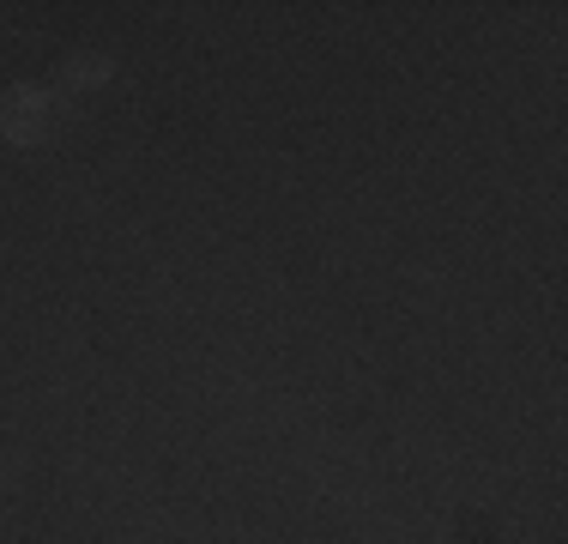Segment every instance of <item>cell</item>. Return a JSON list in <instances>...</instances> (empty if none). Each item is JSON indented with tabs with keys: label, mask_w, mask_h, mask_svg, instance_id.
<instances>
[{
	"label": "cell",
	"mask_w": 568,
	"mask_h": 544,
	"mask_svg": "<svg viewBox=\"0 0 568 544\" xmlns=\"http://www.w3.org/2000/svg\"><path fill=\"white\" fill-rule=\"evenodd\" d=\"M55 121H61V98L49 85H12L7 98H0V133H7L12 145L49 140Z\"/></svg>",
	"instance_id": "6da1fadb"
},
{
	"label": "cell",
	"mask_w": 568,
	"mask_h": 544,
	"mask_svg": "<svg viewBox=\"0 0 568 544\" xmlns=\"http://www.w3.org/2000/svg\"><path fill=\"white\" fill-rule=\"evenodd\" d=\"M103 79H110V54H91V49L67 54V67H61V85H103Z\"/></svg>",
	"instance_id": "7a4b0ae2"
},
{
	"label": "cell",
	"mask_w": 568,
	"mask_h": 544,
	"mask_svg": "<svg viewBox=\"0 0 568 544\" xmlns=\"http://www.w3.org/2000/svg\"><path fill=\"white\" fill-rule=\"evenodd\" d=\"M0 478H7V472H0Z\"/></svg>",
	"instance_id": "3957f363"
}]
</instances>
